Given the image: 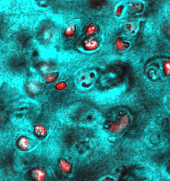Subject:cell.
Here are the masks:
<instances>
[{
  "label": "cell",
  "mask_w": 170,
  "mask_h": 181,
  "mask_svg": "<svg viewBox=\"0 0 170 181\" xmlns=\"http://www.w3.org/2000/svg\"><path fill=\"white\" fill-rule=\"evenodd\" d=\"M33 177L38 180H42L45 176V173L41 169L36 168L32 172Z\"/></svg>",
  "instance_id": "6da1fadb"
},
{
  "label": "cell",
  "mask_w": 170,
  "mask_h": 181,
  "mask_svg": "<svg viewBox=\"0 0 170 181\" xmlns=\"http://www.w3.org/2000/svg\"><path fill=\"white\" fill-rule=\"evenodd\" d=\"M60 166L62 170L65 172H69L71 169V166L68 161L62 159L60 162Z\"/></svg>",
  "instance_id": "7a4b0ae2"
},
{
  "label": "cell",
  "mask_w": 170,
  "mask_h": 181,
  "mask_svg": "<svg viewBox=\"0 0 170 181\" xmlns=\"http://www.w3.org/2000/svg\"><path fill=\"white\" fill-rule=\"evenodd\" d=\"M19 147L22 149H27L30 147V142L29 140L25 137H22L18 141Z\"/></svg>",
  "instance_id": "3957f363"
},
{
  "label": "cell",
  "mask_w": 170,
  "mask_h": 181,
  "mask_svg": "<svg viewBox=\"0 0 170 181\" xmlns=\"http://www.w3.org/2000/svg\"><path fill=\"white\" fill-rule=\"evenodd\" d=\"M97 45V43L95 41H88L86 42V46L88 49H94Z\"/></svg>",
  "instance_id": "277c9868"
},
{
  "label": "cell",
  "mask_w": 170,
  "mask_h": 181,
  "mask_svg": "<svg viewBox=\"0 0 170 181\" xmlns=\"http://www.w3.org/2000/svg\"><path fill=\"white\" fill-rule=\"evenodd\" d=\"M75 28L74 26H72L69 27L67 30L66 33L68 35H71L75 32Z\"/></svg>",
  "instance_id": "5b68a950"
},
{
  "label": "cell",
  "mask_w": 170,
  "mask_h": 181,
  "mask_svg": "<svg viewBox=\"0 0 170 181\" xmlns=\"http://www.w3.org/2000/svg\"><path fill=\"white\" fill-rule=\"evenodd\" d=\"M97 29L96 27L95 26H91L88 29V33L89 35L92 34L94 33L95 32H96Z\"/></svg>",
  "instance_id": "8992f818"
},
{
  "label": "cell",
  "mask_w": 170,
  "mask_h": 181,
  "mask_svg": "<svg viewBox=\"0 0 170 181\" xmlns=\"http://www.w3.org/2000/svg\"><path fill=\"white\" fill-rule=\"evenodd\" d=\"M36 132L38 135L40 136H42L44 135L45 131L44 129L42 128H38L37 129Z\"/></svg>",
  "instance_id": "52a82bcc"
}]
</instances>
